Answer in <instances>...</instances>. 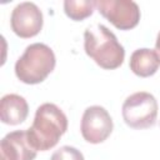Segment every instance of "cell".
<instances>
[{
    "instance_id": "cell-3",
    "label": "cell",
    "mask_w": 160,
    "mask_h": 160,
    "mask_svg": "<svg viewBox=\"0 0 160 160\" xmlns=\"http://www.w3.org/2000/svg\"><path fill=\"white\" fill-rule=\"evenodd\" d=\"M56 64L55 54L50 46L42 42H34L26 46L24 54L15 62L16 78L24 84H39L54 70Z\"/></svg>"
},
{
    "instance_id": "cell-6",
    "label": "cell",
    "mask_w": 160,
    "mask_h": 160,
    "mask_svg": "<svg viewBox=\"0 0 160 160\" xmlns=\"http://www.w3.org/2000/svg\"><path fill=\"white\" fill-rule=\"evenodd\" d=\"M114 124L108 110L99 105H92L85 109L81 118V135L90 144H100L105 141L111 131Z\"/></svg>"
},
{
    "instance_id": "cell-5",
    "label": "cell",
    "mask_w": 160,
    "mask_h": 160,
    "mask_svg": "<svg viewBox=\"0 0 160 160\" xmlns=\"http://www.w3.org/2000/svg\"><path fill=\"white\" fill-rule=\"evenodd\" d=\"M99 12L120 30H130L139 24L140 9L131 0H96Z\"/></svg>"
},
{
    "instance_id": "cell-7",
    "label": "cell",
    "mask_w": 160,
    "mask_h": 160,
    "mask_svg": "<svg viewBox=\"0 0 160 160\" xmlns=\"http://www.w3.org/2000/svg\"><path fill=\"white\" fill-rule=\"evenodd\" d=\"M42 12L39 6L30 1H24L18 4L11 12L10 24L12 31L22 38H32L38 35L42 28Z\"/></svg>"
},
{
    "instance_id": "cell-11",
    "label": "cell",
    "mask_w": 160,
    "mask_h": 160,
    "mask_svg": "<svg viewBox=\"0 0 160 160\" xmlns=\"http://www.w3.org/2000/svg\"><path fill=\"white\" fill-rule=\"evenodd\" d=\"M96 1L94 0H65L64 11L65 14L75 21H81L89 18L94 12Z\"/></svg>"
},
{
    "instance_id": "cell-10",
    "label": "cell",
    "mask_w": 160,
    "mask_h": 160,
    "mask_svg": "<svg viewBox=\"0 0 160 160\" xmlns=\"http://www.w3.org/2000/svg\"><path fill=\"white\" fill-rule=\"evenodd\" d=\"M129 65L135 75L140 78H148L158 71L160 66V59L155 50L142 48L135 50L131 54Z\"/></svg>"
},
{
    "instance_id": "cell-1",
    "label": "cell",
    "mask_w": 160,
    "mask_h": 160,
    "mask_svg": "<svg viewBox=\"0 0 160 160\" xmlns=\"http://www.w3.org/2000/svg\"><path fill=\"white\" fill-rule=\"evenodd\" d=\"M68 130V118L64 111L51 102H45L36 109L34 121L26 129L30 144L36 151L54 148Z\"/></svg>"
},
{
    "instance_id": "cell-9",
    "label": "cell",
    "mask_w": 160,
    "mask_h": 160,
    "mask_svg": "<svg viewBox=\"0 0 160 160\" xmlns=\"http://www.w3.org/2000/svg\"><path fill=\"white\" fill-rule=\"evenodd\" d=\"M29 114L26 100L18 94L4 95L0 100V119L4 124L18 125L25 121Z\"/></svg>"
},
{
    "instance_id": "cell-12",
    "label": "cell",
    "mask_w": 160,
    "mask_h": 160,
    "mask_svg": "<svg viewBox=\"0 0 160 160\" xmlns=\"http://www.w3.org/2000/svg\"><path fill=\"white\" fill-rule=\"evenodd\" d=\"M50 160H85V159L80 150H78L74 146L65 145L58 149L56 151H54Z\"/></svg>"
},
{
    "instance_id": "cell-4",
    "label": "cell",
    "mask_w": 160,
    "mask_h": 160,
    "mask_svg": "<svg viewBox=\"0 0 160 160\" xmlns=\"http://www.w3.org/2000/svg\"><path fill=\"white\" fill-rule=\"evenodd\" d=\"M122 119L132 129H146L156 122L158 101L146 91H138L128 96L122 104Z\"/></svg>"
},
{
    "instance_id": "cell-2",
    "label": "cell",
    "mask_w": 160,
    "mask_h": 160,
    "mask_svg": "<svg viewBox=\"0 0 160 160\" xmlns=\"http://www.w3.org/2000/svg\"><path fill=\"white\" fill-rule=\"evenodd\" d=\"M84 49L100 68L114 70L119 68L125 58V50L112 31L102 24L86 28L84 32Z\"/></svg>"
},
{
    "instance_id": "cell-13",
    "label": "cell",
    "mask_w": 160,
    "mask_h": 160,
    "mask_svg": "<svg viewBox=\"0 0 160 160\" xmlns=\"http://www.w3.org/2000/svg\"><path fill=\"white\" fill-rule=\"evenodd\" d=\"M155 51H156V54H158V56H159V59H160V31H159L158 38H156V42H155Z\"/></svg>"
},
{
    "instance_id": "cell-8",
    "label": "cell",
    "mask_w": 160,
    "mask_h": 160,
    "mask_svg": "<svg viewBox=\"0 0 160 160\" xmlns=\"http://www.w3.org/2000/svg\"><path fill=\"white\" fill-rule=\"evenodd\" d=\"M36 152L29 141L26 130L11 131L0 142V160H34Z\"/></svg>"
}]
</instances>
